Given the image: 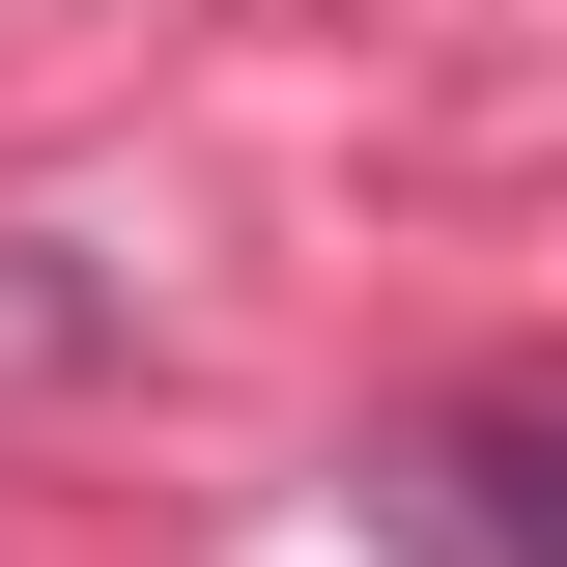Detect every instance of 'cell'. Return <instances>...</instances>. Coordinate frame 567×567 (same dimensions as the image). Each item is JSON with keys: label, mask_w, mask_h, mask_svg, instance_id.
<instances>
[{"label": "cell", "mask_w": 567, "mask_h": 567, "mask_svg": "<svg viewBox=\"0 0 567 567\" xmlns=\"http://www.w3.org/2000/svg\"><path fill=\"white\" fill-rule=\"evenodd\" d=\"M341 539H369V567H567V341L398 398V425L341 454Z\"/></svg>", "instance_id": "obj_1"}, {"label": "cell", "mask_w": 567, "mask_h": 567, "mask_svg": "<svg viewBox=\"0 0 567 567\" xmlns=\"http://www.w3.org/2000/svg\"><path fill=\"white\" fill-rule=\"evenodd\" d=\"M114 369H142V256L0 227V398H114Z\"/></svg>", "instance_id": "obj_2"}]
</instances>
